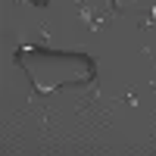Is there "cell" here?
<instances>
[{"instance_id":"cell-1","label":"cell","mask_w":156,"mask_h":156,"mask_svg":"<svg viewBox=\"0 0 156 156\" xmlns=\"http://www.w3.org/2000/svg\"><path fill=\"white\" fill-rule=\"evenodd\" d=\"M109 103H112L115 109H119V106H125V103L137 106V103H140V90H137V87H125V90H119L115 97H109Z\"/></svg>"},{"instance_id":"cell-2","label":"cell","mask_w":156,"mask_h":156,"mask_svg":"<svg viewBox=\"0 0 156 156\" xmlns=\"http://www.w3.org/2000/svg\"><path fill=\"white\" fill-rule=\"evenodd\" d=\"M134 25L140 31H156V9H144L134 16Z\"/></svg>"}]
</instances>
